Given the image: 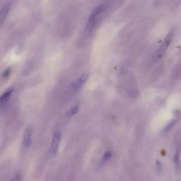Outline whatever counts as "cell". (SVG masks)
<instances>
[{"label":"cell","mask_w":181,"mask_h":181,"mask_svg":"<svg viewBox=\"0 0 181 181\" xmlns=\"http://www.w3.org/2000/svg\"><path fill=\"white\" fill-rule=\"evenodd\" d=\"M10 73H11V70L8 68L6 69L4 71V72L3 73V76L4 78H7L10 75Z\"/></svg>","instance_id":"cell-12"},{"label":"cell","mask_w":181,"mask_h":181,"mask_svg":"<svg viewBox=\"0 0 181 181\" xmlns=\"http://www.w3.org/2000/svg\"><path fill=\"white\" fill-rule=\"evenodd\" d=\"M13 91V89L10 90L6 92V93H4L2 96L1 97L0 99V102H1V106L3 105L4 106L6 105V104L7 102L9 100V98L11 95V94Z\"/></svg>","instance_id":"cell-6"},{"label":"cell","mask_w":181,"mask_h":181,"mask_svg":"<svg viewBox=\"0 0 181 181\" xmlns=\"http://www.w3.org/2000/svg\"><path fill=\"white\" fill-rule=\"evenodd\" d=\"M11 6V3H8L5 5L2 10H1V15H0V23L1 24L4 22L6 19L10 11Z\"/></svg>","instance_id":"cell-5"},{"label":"cell","mask_w":181,"mask_h":181,"mask_svg":"<svg viewBox=\"0 0 181 181\" xmlns=\"http://www.w3.org/2000/svg\"><path fill=\"white\" fill-rule=\"evenodd\" d=\"M177 120H174L173 121H172L166 127V128L165 129V131L166 132H167L168 130H169L173 128L174 125L176 124L177 122Z\"/></svg>","instance_id":"cell-10"},{"label":"cell","mask_w":181,"mask_h":181,"mask_svg":"<svg viewBox=\"0 0 181 181\" xmlns=\"http://www.w3.org/2000/svg\"><path fill=\"white\" fill-rule=\"evenodd\" d=\"M96 19H88V22L85 28L84 33L86 36H89L95 27Z\"/></svg>","instance_id":"cell-4"},{"label":"cell","mask_w":181,"mask_h":181,"mask_svg":"<svg viewBox=\"0 0 181 181\" xmlns=\"http://www.w3.org/2000/svg\"><path fill=\"white\" fill-rule=\"evenodd\" d=\"M172 38H173V33L171 32L168 34L165 40V44L168 47L171 43Z\"/></svg>","instance_id":"cell-9"},{"label":"cell","mask_w":181,"mask_h":181,"mask_svg":"<svg viewBox=\"0 0 181 181\" xmlns=\"http://www.w3.org/2000/svg\"><path fill=\"white\" fill-rule=\"evenodd\" d=\"M79 110V106L76 105L73 107L72 109H71L70 113L72 115H75L78 112Z\"/></svg>","instance_id":"cell-11"},{"label":"cell","mask_w":181,"mask_h":181,"mask_svg":"<svg viewBox=\"0 0 181 181\" xmlns=\"http://www.w3.org/2000/svg\"><path fill=\"white\" fill-rule=\"evenodd\" d=\"M21 178V177L20 175H17L16 176H15L12 179V180H20Z\"/></svg>","instance_id":"cell-16"},{"label":"cell","mask_w":181,"mask_h":181,"mask_svg":"<svg viewBox=\"0 0 181 181\" xmlns=\"http://www.w3.org/2000/svg\"><path fill=\"white\" fill-rule=\"evenodd\" d=\"M179 151H177L176 152L174 157V161L176 166L177 170H179L180 167V162H179Z\"/></svg>","instance_id":"cell-8"},{"label":"cell","mask_w":181,"mask_h":181,"mask_svg":"<svg viewBox=\"0 0 181 181\" xmlns=\"http://www.w3.org/2000/svg\"><path fill=\"white\" fill-rule=\"evenodd\" d=\"M33 132V128L31 125L28 126L24 132L23 138V144L25 147H29L31 142V137Z\"/></svg>","instance_id":"cell-1"},{"label":"cell","mask_w":181,"mask_h":181,"mask_svg":"<svg viewBox=\"0 0 181 181\" xmlns=\"http://www.w3.org/2000/svg\"><path fill=\"white\" fill-rule=\"evenodd\" d=\"M104 9V6L103 5H100L98 6H97L94 9L89 17L88 19H96L97 16Z\"/></svg>","instance_id":"cell-7"},{"label":"cell","mask_w":181,"mask_h":181,"mask_svg":"<svg viewBox=\"0 0 181 181\" xmlns=\"http://www.w3.org/2000/svg\"><path fill=\"white\" fill-rule=\"evenodd\" d=\"M157 166V170L158 171L161 170V165L160 162L159 161H157L156 162Z\"/></svg>","instance_id":"cell-15"},{"label":"cell","mask_w":181,"mask_h":181,"mask_svg":"<svg viewBox=\"0 0 181 181\" xmlns=\"http://www.w3.org/2000/svg\"><path fill=\"white\" fill-rule=\"evenodd\" d=\"M61 139V134L58 131L54 134L53 140L51 144V151L52 154L55 155L58 150L59 144Z\"/></svg>","instance_id":"cell-2"},{"label":"cell","mask_w":181,"mask_h":181,"mask_svg":"<svg viewBox=\"0 0 181 181\" xmlns=\"http://www.w3.org/2000/svg\"><path fill=\"white\" fill-rule=\"evenodd\" d=\"M138 92L137 90H132L129 93V95L130 97H135L137 96L138 95Z\"/></svg>","instance_id":"cell-13"},{"label":"cell","mask_w":181,"mask_h":181,"mask_svg":"<svg viewBox=\"0 0 181 181\" xmlns=\"http://www.w3.org/2000/svg\"><path fill=\"white\" fill-rule=\"evenodd\" d=\"M88 78V75L87 74H83L80 79L75 81L72 83V87L73 89L77 90L81 88L83 83H85Z\"/></svg>","instance_id":"cell-3"},{"label":"cell","mask_w":181,"mask_h":181,"mask_svg":"<svg viewBox=\"0 0 181 181\" xmlns=\"http://www.w3.org/2000/svg\"><path fill=\"white\" fill-rule=\"evenodd\" d=\"M111 156V154L110 152H107L104 154L103 158V161H106L108 160Z\"/></svg>","instance_id":"cell-14"}]
</instances>
